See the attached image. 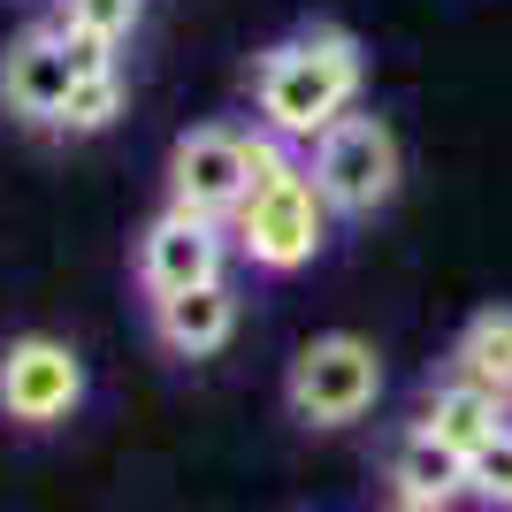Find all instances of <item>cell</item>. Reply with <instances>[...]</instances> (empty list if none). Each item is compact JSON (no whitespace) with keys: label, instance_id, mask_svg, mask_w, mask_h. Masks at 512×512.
I'll return each instance as SVG.
<instances>
[{"label":"cell","instance_id":"cell-7","mask_svg":"<svg viewBox=\"0 0 512 512\" xmlns=\"http://www.w3.org/2000/svg\"><path fill=\"white\" fill-rule=\"evenodd\" d=\"M0 406L23 428H54L85 406V360L62 337H16L0 352Z\"/></svg>","mask_w":512,"mask_h":512},{"label":"cell","instance_id":"cell-8","mask_svg":"<svg viewBox=\"0 0 512 512\" xmlns=\"http://www.w3.org/2000/svg\"><path fill=\"white\" fill-rule=\"evenodd\" d=\"M77 77H85V69H77V54H69L62 23H31V31L0 54V100L16 107L23 123H62Z\"/></svg>","mask_w":512,"mask_h":512},{"label":"cell","instance_id":"cell-3","mask_svg":"<svg viewBox=\"0 0 512 512\" xmlns=\"http://www.w3.org/2000/svg\"><path fill=\"white\" fill-rule=\"evenodd\" d=\"M306 169H314L321 199L337 207V222H367L398 199V176H406V153H398V130L383 115H344L337 130H321L306 146Z\"/></svg>","mask_w":512,"mask_h":512},{"label":"cell","instance_id":"cell-6","mask_svg":"<svg viewBox=\"0 0 512 512\" xmlns=\"http://www.w3.org/2000/svg\"><path fill=\"white\" fill-rule=\"evenodd\" d=\"M253 192V130H230V123H199L176 138L169 153V207H192L230 222Z\"/></svg>","mask_w":512,"mask_h":512},{"label":"cell","instance_id":"cell-14","mask_svg":"<svg viewBox=\"0 0 512 512\" xmlns=\"http://www.w3.org/2000/svg\"><path fill=\"white\" fill-rule=\"evenodd\" d=\"M115 115H123V69H92V77H77V92H69V107H62L54 130L92 138V130H107Z\"/></svg>","mask_w":512,"mask_h":512},{"label":"cell","instance_id":"cell-16","mask_svg":"<svg viewBox=\"0 0 512 512\" xmlns=\"http://www.w3.org/2000/svg\"><path fill=\"white\" fill-rule=\"evenodd\" d=\"M390 512H451V505H436V497H413V490H398V497H390Z\"/></svg>","mask_w":512,"mask_h":512},{"label":"cell","instance_id":"cell-2","mask_svg":"<svg viewBox=\"0 0 512 512\" xmlns=\"http://www.w3.org/2000/svg\"><path fill=\"white\" fill-rule=\"evenodd\" d=\"M329 222H337V207L321 199V184L299 161V146H283L276 130H253V192L230 214L237 253L253 260V268H268V276H299L306 260H321Z\"/></svg>","mask_w":512,"mask_h":512},{"label":"cell","instance_id":"cell-9","mask_svg":"<svg viewBox=\"0 0 512 512\" xmlns=\"http://www.w3.org/2000/svg\"><path fill=\"white\" fill-rule=\"evenodd\" d=\"M153 337L169 344L176 360H214L222 344L237 337V291L222 283H192L176 299H153Z\"/></svg>","mask_w":512,"mask_h":512},{"label":"cell","instance_id":"cell-13","mask_svg":"<svg viewBox=\"0 0 512 512\" xmlns=\"http://www.w3.org/2000/svg\"><path fill=\"white\" fill-rule=\"evenodd\" d=\"M54 23H62V31H77V39L123 46L130 31L146 23V0H62V8H54Z\"/></svg>","mask_w":512,"mask_h":512},{"label":"cell","instance_id":"cell-4","mask_svg":"<svg viewBox=\"0 0 512 512\" xmlns=\"http://www.w3.org/2000/svg\"><path fill=\"white\" fill-rule=\"evenodd\" d=\"M283 398H291V413H299L306 428H352L383 398V352L367 337H352V329H329V337H314L299 360H291Z\"/></svg>","mask_w":512,"mask_h":512},{"label":"cell","instance_id":"cell-12","mask_svg":"<svg viewBox=\"0 0 512 512\" xmlns=\"http://www.w3.org/2000/svg\"><path fill=\"white\" fill-rule=\"evenodd\" d=\"M451 375L512 406V306H490V314H474L467 329H459V344H451Z\"/></svg>","mask_w":512,"mask_h":512},{"label":"cell","instance_id":"cell-5","mask_svg":"<svg viewBox=\"0 0 512 512\" xmlns=\"http://www.w3.org/2000/svg\"><path fill=\"white\" fill-rule=\"evenodd\" d=\"M230 253H237L230 222L192 214V207H161L146 222V237H138V283H146V299H176L192 283H222Z\"/></svg>","mask_w":512,"mask_h":512},{"label":"cell","instance_id":"cell-15","mask_svg":"<svg viewBox=\"0 0 512 512\" xmlns=\"http://www.w3.org/2000/svg\"><path fill=\"white\" fill-rule=\"evenodd\" d=\"M467 490H474V497H490V505H512V421L467 459Z\"/></svg>","mask_w":512,"mask_h":512},{"label":"cell","instance_id":"cell-11","mask_svg":"<svg viewBox=\"0 0 512 512\" xmlns=\"http://www.w3.org/2000/svg\"><path fill=\"white\" fill-rule=\"evenodd\" d=\"M390 482L413 497H436V505H451V497H467V451H451L436 428L413 421L398 444H390Z\"/></svg>","mask_w":512,"mask_h":512},{"label":"cell","instance_id":"cell-10","mask_svg":"<svg viewBox=\"0 0 512 512\" xmlns=\"http://www.w3.org/2000/svg\"><path fill=\"white\" fill-rule=\"evenodd\" d=\"M421 428H436L451 451H482L505 428V398H490V390H474V383H459V375H444V383L421 398Z\"/></svg>","mask_w":512,"mask_h":512},{"label":"cell","instance_id":"cell-1","mask_svg":"<svg viewBox=\"0 0 512 512\" xmlns=\"http://www.w3.org/2000/svg\"><path fill=\"white\" fill-rule=\"evenodd\" d=\"M367 92V54L352 31L337 23H314V31H291L253 62V107L260 130H276L283 146H314L321 130H337Z\"/></svg>","mask_w":512,"mask_h":512}]
</instances>
